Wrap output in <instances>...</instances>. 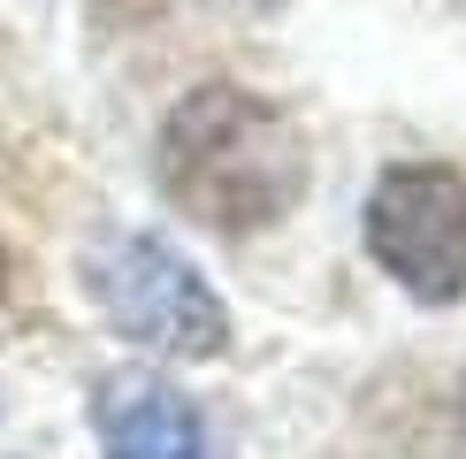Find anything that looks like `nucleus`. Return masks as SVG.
<instances>
[{
    "label": "nucleus",
    "mask_w": 466,
    "mask_h": 459,
    "mask_svg": "<svg viewBox=\"0 0 466 459\" xmlns=\"http://www.w3.org/2000/svg\"><path fill=\"white\" fill-rule=\"evenodd\" d=\"M161 191L207 230H268L306 191V138L245 85H199L161 123Z\"/></svg>",
    "instance_id": "nucleus-1"
},
{
    "label": "nucleus",
    "mask_w": 466,
    "mask_h": 459,
    "mask_svg": "<svg viewBox=\"0 0 466 459\" xmlns=\"http://www.w3.org/2000/svg\"><path fill=\"white\" fill-rule=\"evenodd\" d=\"M100 314L146 352L168 360H215L229 344V306L207 291V276L191 268L168 238H115L85 268Z\"/></svg>",
    "instance_id": "nucleus-2"
},
{
    "label": "nucleus",
    "mask_w": 466,
    "mask_h": 459,
    "mask_svg": "<svg viewBox=\"0 0 466 459\" xmlns=\"http://www.w3.org/2000/svg\"><path fill=\"white\" fill-rule=\"evenodd\" d=\"M367 253L420 306L466 299V177L443 161H405L367 191Z\"/></svg>",
    "instance_id": "nucleus-3"
},
{
    "label": "nucleus",
    "mask_w": 466,
    "mask_h": 459,
    "mask_svg": "<svg viewBox=\"0 0 466 459\" xmlns=\"http://www.w3.org/2000/svg\"><path fill=\"white\" fill-rule=\"evenodd\" d=\"M92 429H100V452L107 459H207L199 406H191L177 382H161L146 368H123V375L100 382V398H92Z\"/></svg>",
    "instance_id": "nucleus-4"
}]
</instances>
